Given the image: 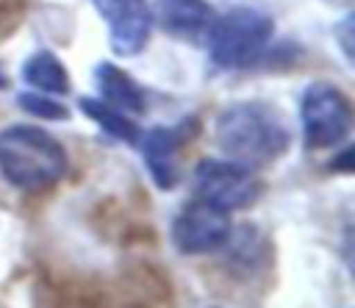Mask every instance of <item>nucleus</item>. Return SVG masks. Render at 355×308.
<instances>
[{
    "label": "nucleus",
    "instance_id": "obj_1",
    "mask_svg": "<svg viewBox=\"0 0 355 308\" xmlns=\"http://www.w3.org/2000/svg\"><path fill=\"white\" fill-rule=\"evenodd\" d=\"M291 133L280 111L261 100L227 105L216 117V144L222 153L244 166H263L288 150Z\"/></svg>",
    "mask_w": 355,
    "mask_h": 308
},
{
    "label": "nucleus",
    "instance_id": "obj_2",
    "mask_svg": "<svg viewBox=\"0 0 355 308\" xmlns=\"http://www.w3.org/2000/svg\"><path fill=\"white\" fill-rule=\"evenodd\" d=\"M67 166V150L44 128L19 122L0 130V175L14 189H50L64 178Z\"/></svg>",
    "mask_w": 355,
    "mask_h": 308
},
{
    "label": "nucleus",
    "instance_id": "obj_4",
    "mask_svg": "<svg viewBox=\"0 0 355 308\" xmlns=\"http://www.w3.org/2000/svg\"><path fill=\"white\" fill-rule=\"evenodd\" d=\"M300 119L308 147H336L352 128V105L333 83H311L300 103Z\"/></svg>",
    "mask_w": 355,
    "mask_h": 308
},
{
    "label": "nucleus",
    "instance_id": "obj_3",
    "mask_svg": "<svg viewBox=\"0 0 355 308\" xmlns=\"http://www.w3.org/2000/svg\"><path fill=\"white\" fill-rule=\"evenodd\" d=\"M205 39L216 67H250L263 55L272 39V17L252 6H236L222 17H214V25Z\"/></svg>",
    "mask_w": 355,
    "mask_h": 308
},
{
    "label": "nucleus",
    "instance_id": "obj_8",
    "mask_svg": "<svg viewBox=\"0 0 355 308\" xmlns=\"http://www.w3.org/2000/svg\"><path fill=\"white\" fill-rule=\"evenodd\" d=\"M150 178L161 189H172L178 180V147H180V130L178 128H153L144 136H139Z\"/></svg>",
    "mask_w": 355,
    "mask_h": 308
},
{
    "label": "nucleus",
    "instance_id": "obj_5",
    "mask_svg": "<svg viewBox=\"0 0 355 308\" xmlns=\"http://www.w3.org/2000/svg\"><path fill=\"white\" fill-rule=\"evenodd\" d=\"M194 194L222 211H239L261 197V183L250 166L236 161L205 158L194 166Z\"/></svg>",
    "mask_w": 355,
    "mask_h": 308
},
{
    "label": "nucleus",
    "instance_id": "obj_6",
    "mask_svg": "<svg viewBox=\"0 0 355 308\" xmlns=\"http://www.w3.org/2000/svg\"><path fill=\"white\" fill-rule=\"evenodd\" d=\"M230 233H233L230 214L202 200L189 203L172 222V244L183 255H202L222 250L230 241Z\"/></svg>",
    "mask_w": 355,
    "mask_h": 308
},
{
    "label": "nucleus",
    "instance_id": "obj_11",
    "mask_svg": "<svg viewBox=\"0 0 355 308\" xmlns=\"http://www.w3.org/2000/svg\"><path fill=\"white\" fill-rule=\"evenodd\" d=\"M22 78L25 83L33 89V92H42V94H67L69 92V75H67V67L50 53V50H36L25 58L22 64Z\"/></svg>",
    "mask_w": 355,
    "mask_h": 308
},
{
    "label": "nucleus",
    "instance_id": "obj_7",
    "mask_svg": "<svg viewBox=\"0 0 355 308\" xmlns=\"http://www.w3.org/2000/svg\"><path fill=\"white\" fill-rule=\"evenodd\" d=\"M94 6L108 28L114 53L139 55L153 33V11L147 0H94Z\"/></svg>",
    "mask_w": 355,
    "mask_h": 308
},
{
    "label": "nucleus",
    "instance_id": "obj_13",
    "mask_svg": "<svg viewBox=\"0 0 355 308\" xmlns=\"http://www.w3.org/2000/svg\"><path fill=\"white\" fill-rule=\"evenodd\" d=\"M19 108H25L33 117H44V119H67L69 111L67 105H61L53 94H42V92H25L19 100Z\"/></svg>",
    "mask_w": 355,
    "mask_h": 308
},
{
    "label": "nucleus",
    "instance_id": "obj_9",
    "mask_svg": "<svg viewBox=\"0 0 355 308\" xmlns=\"http://www.w3.org/2000/svg\"><path fill=\"white\" fill-rule=\"evenodd\" d=\"M158 17H161V25L175 36L205 39L216 14L205 0H161Z\"/></svg>",
    "mask_w": 355,
    "mask_h": 308
},
{
    "label": "nucleus",
    "instance_id": "obj_12",
    "mask_svg": "<svg viewBox=\"0 0 355 308\" xmlns=\"http://www.w3.org/2000/svg\"><path fill=\"white\" fill-rule=\"evenodd\" d=\"M80 111L89 117V119H94L108 136H114V139H122V142H128V144H133V142H139V128H136V122L125 114V111H119V108H114L111 103H105V100H100V97H80Z\"/></svg>",
    "mask_w": 355,
    "mask_h": 308
},
{
    "label": "nucleus",
    "instance_id": "obj_10",
    "mask_svg": "<svg viewBox=\"0 0 355 308\" xmlns=\"http://www.w3.org/2000/svg\"><path fill=\"white\" fill-rule=\"evenodd\" d=\"M97 89H100V100L111 103L114 108L125 111V114H141L144 111V92L139 89V83L125 75V69L114 67V64H100L97 67Z\"/></svg>",
    "mask_w": 355,
    "mask_h": 308
}]
</instances>
